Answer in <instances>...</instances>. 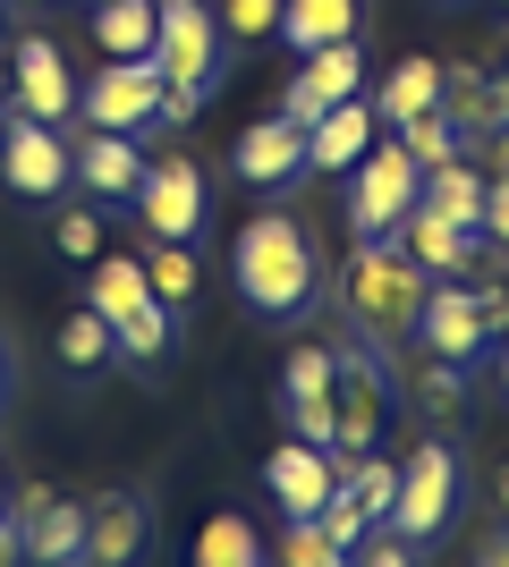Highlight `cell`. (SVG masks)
Segmentation results:
<instances>
[{
    "label": "cell",
    "mask_w": 509,
    "mask_h": 567,
    "mask_svg": "<svg viewBox=\"0 0 509 567\" xmlns=\"http://www.w3.org/2000/svg\"><path fill=\"white\" fill-rule=\"evenodd\" d=\"M0 25H9V0H0Z\"/></svg>",
    "instance_id": "7dc6e473"
},
{
    "label": "cell",
    "mask_w": 509,
    "mask_h": 567,
    "mask_svg": "<svg viewBox=\"0 0 509 567\" xmlns=\"http://www.w3.org/2000/svg\"><path fill=\"white\" fill-rule=\"evenodd\" d=\"M51 0H9V18H43Z\"/></svg>",
    "instance_id": "7bdbcfd3"
},
{
    "label": "cell",
    "mask_w": 509,
    "mask_h": 567,
    "mask_svg": "<svg viewBox=\"0 0 509 567\" xmlns=\"http://www.w3.org/2000/svg\"><path fill=\"white\" fill-rule=\"evenodd\" d=\"M195 567H264L255 525H246V517H213L204 534H195Z\"/></svg>",
    "instance_id": "f1b7e54d"
},
{
    "label": "cell",
    "mask_w": 509,
    "mask_h": 567,
    "mask_svg": "<svg viewBox=\"0 0 509 567\" xmlns=\"http://www.w3.org/2000/svg\"><path fill=\"white\" fill-rule=\"evenodd\" d=\"M60 355H69L77 373H102V364L120 355V339H111V322H102L94 306H77L69 322H60Z\"/></svg>",
    "instance_id": "4dcf8cb0"
},
{
    "label": "cell",
    "mask_w": 509,
    "mask_h": 567,
    "mask_svg": "<svg viewBox=\"0 0 509 567\" xmlns=\"http://www.w3.org/2000/svg\"><path fill=\"white\" fill-rule=\"evenodd\" d=\"M357 567H416V543H399V534L383 525V534H374V543L357 550Z\"/></svg>",
    "instance_id": "74e56055"
},
{
    "label": "cell",
    "mask_w": 509,
    "mask_h": 567,
    "mask_svg": "<svg viewBox=\"0 0 509 567\" xmlns=\"http://www.w3.org/2000/svg\"><path fill=\"white\" fill-rule=\"evenodd\" d=\"M390 136L408 144L425 169H434V162H459V153H467V136L450 127V111H425V118H408V127H390Z\"/></svg>",
    "instance_id": "e575fe53"
},
{
    "label": "cell",
    "mask_w": 509,
    "mask_h": 567,
    "mask_svg": "<svg viewBox=\"0 0 509 567\" xmlns=\"http://www.w3.org/2000/svg\"><path fill=\"white\" fill-rule=\"evenodd\" d=\"M332 483H339V466H332V450H315V441H281V450L264 457V492L281 499V517H315L323 499H332Z\"/></svg>",
    "instance_id": "d6986e66"
},
{
    "label": "cell",
    "mask_w": 509,
    "mask_h": 567,
    "mask_svg": "<svg viewBox=\"0 0 509 567\" xmlns=\"http://www.w3.org/2000/svg\"><path fill=\"white\" fill-rule=\"evenodd\" d=\"M357 94H365V51H357V34H348V43H323V51L297 60V76L281 85V111H289L297 127H315L332 102H357Z\"/></svg>",
    "instance_id": "5bb4252c"
},
{
    "label": "cell",
    "mask_w": 509,
    "mask_h": 567,
    "mask_svg": "<svg viewBox=\"0 0 509 567\" xmlns=\"http://www.w3.org/2000/svg\"><path fill=\"white\" fill-rule=\"evenodd\" d=\"M485 237L509 255V178H492V195H485Z\"/></svg>",
    "instance_id": "f35d334b"
},
{
    "label": "cell",
    "mask_w": 509,
    "mask_h": 567,
    "mask_svg": "<svg viewBox=\"0 0 509 567\" xmlns=\"http://www.w3.org/2000/svg\"><path fill=\"white\" fill-rule=\"evenodd\" d=\"M492 517L509 525V457H501V466H492Z\"/></svg>",
    "instance_id": "60d3db41"
},
{
    "label": "cell",
    "mask_w": 509,
    "mask_h": 567,
    "mask_svg": "<svg viewBox=\"0 0 509 567\" xmlns=\"http://www.w3.org/2000/svg\"><path fill=\"white\" fill-rule=\"evenodd\" d=\"M9 525L26 534V567H94L85 559V499L51 483H9Z\"/></svg>",
    "instance_id": "30bf717a"
},
{
    "label": "cell",
    "mask_w": 509,
    "mask_h": 567,
    "mask_svg": "<svg viewBox=\"0 0 509 567\" xmlns=\"http://www.w3.org/2000/svg\"><path fill=\"white\" fill-rule=\"evenodd\" d=\"M145 543H153L145 492H94V499H85V559H94V567H136Z\"/></svg>",
    "instance_id": "ac0fdd59"
},
{
    "label": "cell",
    "mask_w": 509,
    "mask_h": 567,
    "mask_svg": "<svg viewBox=\"0 0 509 567\" xmlns=\"http://www.w3.org/2000/svg\"><path fill=\"white\" fill-rule=\"evenodd\" d=\"M315 525H323V534H332L339 550H348V559H357V550L374 543V534H383V525L365 517V499L348 492V483H332V499H323V508H315Z\"/></svg>",
    "instance_id": "d6a6232c"
},
{
    "label": "cell",
    "mask_w": 509,
    "mask_h": 567,
    "mask_svg": "<svg viewBox=\"0 0 509 567\" xmlns=\"http://www.w3.org/2000/svg\"><path fill=\"white\" fill-rule=\"evenodd\" d=\"M85 9H94V0H85Z\"/></svg>",
    "instance_id": "681fc988"
},
{
    "label": "cell",
    "mask_w": 509,
    "mask_h": 567,
    "mask_svg": "<svg viewBox=\"0 0 509 567\" xmlns=\"http://www.w3.org/2000/svg\"><path fill=\"white\" fill-rule=\"evenodd\" d=\"M0 187L18 204H60L77 187V144L51 118H26L18 102H0Z\"/></svg>",
    "instance_id": "5b68a950"
},
{
    "label": "cell",
    "mask_w": 509,
    "mask_h": 567,
    "mask_svg": "<svg viewBox=\"0 0 509 567\" xmlns=\"http://www.w3.org/2000/svg\"><path fill=\"white\" fill-rule=\"evenodd\" d=\"M467 162L485 169V178H509V127H492V136H467Z\"/></svg>",
    "instance_id": "8d00e7d4"
},
{
    "label": "cell",
    "mask_w": 509,
    "mask_h": 567,
    "mask_svg": "<svg viewBox=\"0 0 509 567\" xmlns=\"http://www.w3.org/2000/svg\"><path fill=\"white\" fill-rule=\"evenodd\" d=\"M390 237H399V246H408V255L425 262L434 280H467V271H476V262L492 255V237H485V229H459V220H450V213H434L425 195H416V213L399 220Z\"/></svg>",
    "instance_id": "e0dca14e"
},
{
    "label": "cell",
    "mask_w": 509,
    "mask_h": 567,
    "mask_svg": "<svg viewBox=\"0 0 509 567\" xmlns=\"http://www.w3.org/2000/svg\"><path fill=\"white\" fill-rule=\"evenodd\" d=\"M213 220V187H204V169L179 153V162H145V187H136V229L145 237H179L195 246Z\"/></svg>",
    "instance_id": "8fae6325"
},
{
    "label": "cell",
    "mask_w": 509,
    "mask_h": 567,
    "mask_svg": "<svg viewBox=\"0 0 509 567\" xmlns=\"http://www.w3.org/2000/svg\"><path fill=\"white\" fill-rule=\"evenodd\" d=\"M281 9L289 0H221V25H230V43H264L281 34Z\"/></svg>",
    "instance_id": "d590c367"
},
{
    "label": "cell",
    "mask_w": 509,
    "mask_h": 567,
    "mask_svg": "<svg viewBox=\"0 0 509 567\" xmlns=\"http://www.w3.org/2000/svg\"><path fill=\"white\" fill-rule=\"evenodd\" d=\"M459 492H467V466L459 457H450V441H416L408 457H399V499H390V534H399V543H434L441 525L459 517Z\"/></svg>",
    "instance_id": "8992f818"
},
{
    "label": "cell",
    "mask_w": 509,
    "mask_h": 567,
    "mask_svg": "<svg viewBox=\"0 0 509 567\" xmlns=\"http://www.w3.org/2000/svg\"><path fill=\"white\" fill-rule=\"evenodd\" d=\"M374 144H383V111H374V102H332V111L306 127V169H339V178H348Z\"/></svg>",
    "instance_id": "7402d4cb"
},
{
    "label": "cell",
    "mask_w": 509,
    "mask_h": 567,
    "mask_svg": "<svg viewBox=\"0 0 509 567\" xmlns=\"http://www.w3.org/2000/svg\"><path fill=\"white\" fill-rule=\"evenodd\" d=\"M272 567H357V559H348L315 517H289V525H281V543H272Z\"/></svg>",
    "instance_id": "f546056e"
},
{
    "label": "cell",
    "mask_w": 509,
    "mask_h": 567,
    "mask_svg": "<svg viewBox=\"0 0 509 567\" xmlns=\"http://www.w3.org/2000/svg\"><path fill=\"white\" fill-rule=\"evenodd\" d=\"M416 195H425V162H416L399 136L374 144V153L348 169V229H357V237H390L399 220L416 213Z\"/></svg>",
    "instance_id": "ba28073f"
},
{
    "label": "cell",
    "mask_w": 509,
    "mask_h": 567,
    "mask_svg": "<svg viewBox=\"0 0 509 567\" xmlns=\"http://www.w3.org/2000/svg\"><path fill=\"white\" fill-rule=\"evenodd\" d=\"M9 381H18V373H9V339H0V406H9Z\"/></svg>",
    "instance_id": "ee69618b"
},
{
    "label": "cell",
    "mask_w": 509,
    "mask_h": 567,
    "mask_svg": "<svg viewBox=\"0 0 509 567\" xmlns=\"http://www.w3.org/2000/svg\"><path fill=\"white\" fill-rule=\"evenodd\" d=\"M9 102H18L26 118H77V76L69 60H60V43L51 34H18V51H9Z\"/></svg>",
    "instance_id": "2e32d148"
},
{
    "label": "cell",
    "mask_w": 509,
    "mask_h": 567,
    "mask_svg": "<svg viewBox=\"0 0 509 567\" xmlns=\"http://www.w3.org/2000/svg\"><path fill=\"white\" fill-rule=\"evenodd\" d=\"M425 297H434V271H425L399 237H357L348 262H339V313H348V339H365V348H383V355L416 339Z\"/></svg>",
    "instance_id": "7a4b0ae2"
},
{
    "label": "cell",
    "mask_w": 509,
    "mask_h": 567,
    "mask_svg": "<svg viewBox=\"0 0 509 567\" xmlns=\"http://www.w3.org/2000/svg\"><path fill=\"white\" fill-rule=\"evenodd\" d=\"M416 348H425V355H450V364H476V355L492 348V322H485L476 280H434L425 322H416Z\"/></svg>",
    "instance_id": "9a60e30c"
},
{
    "label": "cell",
    "mask_w": 509,
    "mask_h": 567,
    "mask_svg": "<svg viewBox=\"0 0 509 567\" xmlns=\"http://www.w3.org/2000/svg\"><path fill=\"white\" fill-rule=\"evenodd\" d=\"M492 9H509V0H492Z\"/></svg>",
    "instance_id": "c3c4849f"
},
{
    "label": "cell",
    "mask_w": 509,
    "mask_h": 567,
    "mask_svg": "<svg viewBox=\"0 0 509 567\" xmlns=\"http://www.w3.org/2000/svg\"><path fill=\"white\" fill-rule=\"evenodd\" d=\"M501 390H509V339H501Z\"/></svg>",
    "instance_id": "f6af8a7d"
},
{
    "label": "cell",
    "mask_w": 509,
    "mask_h": 567,
    "mask_svg": "<svg viewBox=\"0 0 509 567\" xmlns=\"http://www.w3.org/2000/svg\"><path fill=\"white\" fill-rule=\"evenodd\" d=\"M357 25H365V0H289L272 43H289L297 60H306V51H323V43H348Z\"/></svg>",
    "instance_id": "cb8c5ba5"
},
{
    "label": "cell",
    "mask_w": 509,
    "mask_h": 567,
    "mask_svg": "<svg viewBox=\"0 0 509 567\" xmlns=\"http://www.w3.org/2000/svg\"><path fill=\"white\" fill-rule=\"evenodd\" d=\"M153 60H162V76H170L162 127H187V118L204 111V94L221 85V69H230V25H221V9L213 0H162Z\"/></svg>",
    "instance_id": "3957f363"
},
{
    "label": "cell",
    "mask_w": 509,
    "mask_h": 567,
    "mask_svg": "<svg viewBox=\"0 0 509 567\" xmlns=\"http://www.w3.org/2000/svg\"><path fill=\"white\" fill-rule=\"evenodd\" d=\"M467 390H476V364H450V355H425L408 373V406L425 432H459L467 415Z\"/></svg>",
    "instance_id": "603a6c76"
},
{
    "label": "cell",
    "mask_w": 509,
    "mask_h": 567,
    "mask_svg": "<svg viewBox=\"0 0 509 567\" xmlns=\"http://www.w3.org/2000/svg\"><path fill=\"white\" fill-rule=\"evenodd\" d=\"M485 195H492V178L467 162V153H459V162H434V169H425V204H434V213H450L459 229H485Z\"/></svg>",
    "instance_id": "4316f807"
},
{
    "label": "cell",
    "mask_w": 509,
    "mask_h": 567,
    "mask_svg": "<svg viewBox=\"0 0 509 567\" xmlns=\"http://www.w3.org/2000/svg\"><path fill=\"white\" fill-rule=\"evenodd\" d=\"M145 136H111V127H85V144H77V187L94 195V204H136V187H145V153H136Z\"/></svg>",
    "instance_id": "ffe728a7"
},
{
    "label": "cell",
    "mask_w": 509,
    "mask_h": 567,
    "mask_svg": "<svg viewBox=\"0 0 509 567\" xmlns=\"http://www.w3.org/2000/svg\"><path fill=\"white\" fill-rule=\"evenodd\" d=\"M441 111H450L459 136H492V127H509V69H492V60H459V69L441 76Z\"/></svg>",
    "instance_id": "44dd1931"
},
{
    "label": "cell",
    "mask_w": 509,
    "mask_h": 567,
    "mask_svg": "<svg viewBox=\"0 0 509 567\" xmlns=\"http://www.w3.org/2000/svg\"><path fill=\"white\" fill-rule=\"evenodd\" d=\"M0 508H9V474H0Z\"/></svg>",
    "instance_id": "bcb514c9"
},
{
    "label": "cell",
    "mask_w": 509,
    "mask_h": 567,
    "mask_svg": "<svg viewBox=\"0 0 509 567\" xmlns=\"http://www.w3.org/2000/svg\"><path fill=\"white\" fill-rule=\"evenodd\" d=\"M136 255H145V271H153V297H162L170 313H187V306H195V288H204V271H195V246H179V237H145Z\"/></svg>",
    "instance_id": "83f0119b"
},
{
    "label": "cell",
    "mask_w": 509,
    "mask_h": 567,
    "mask_svg": "<svg viewBox=\"0 0 509 567\" xmlns=\"http://www.w3.org/2000/svg\"><path fill=\"white\" fill-rule=\"evenodd\" d=\"M339 483H348V492L365 499V517L374 525H390V499H399V466H390V457H348V466H339Z\"/></svg>",
    "instance_id": "1f68e13d"
},
{
    "label": "cell",
    "mask_w": 509,
    "mask_h": 567,
    "mask_svg": "<svg viewBox=\"0 0 509 567\" xmlns=\"http://www.w3.org/2000/svg\"><path fill=\"white\" fill-rule=\"evenodd\" d=\"M51 255H69V262L102 255V204H94V195H85V204H60V220H51Z\"/></svg>",
    "instance_id": "836d02e7"
},
{
    "label": "cell",
    "mask_w": 509,
    "mask_h": 567,
    "mask_svg": "<svg viewBox=\"0 0 509 567\" xmlns=\"http://www.w3.org/2000/svg\"><path fill=\"white\" fill-rule=\"evenodd\" d=\"M153 34H162V0H94L102 60H153Z\"/></svg>",
    "instance_id": "d4e9b609"
},
{
    "label": "cell",
    "mask_w": 509,
    "mask_h": 567,
    "mask_svg": "<svg viewBox=\"0 0 509 567\" xmlns=\"http://www.w3.org/2000/svg\"><path fill=\"white\" fill-rule=\"evenodd\" d=\"M339 432H332V466H348V457H365L374 441H383V415H390V355L365 348V339H348L339 348Z\"/></svg>",
    "instance_id": "9c48e42d"
},
{
    "label": "cell",
    "mask_w": 509,
    "mask_h": 567,
    "mask_svg": "<svg viewBox=\"0 0 509 567\" xmlns=\"http://www.w3.org/2000/svg\"><path fill=\"white\" fill-rule=\"evenodd\" d=\"M264 567H272V559H264Z\"/></svg>",
    "instance_id": "f907efd6"
},
{
    "label": "cell",
    "mask_w": 509,
    "mask_h": 567,
    "mask_svg": "<svg viewBox=\"0 0 509 567\" xmlns=\"http://www.w3.org/2000/svg\"><path fill=\"white\" fill-rule=\"evenodd\" d=\"M230 169H238L255 195H281L306 178V127H297L289 111H264V118H246L238 144H230Z\"/></svg>",
    "instance_id": "4fadbf2b"
},
{
    "label": "cell",
    "mask_w": 509,
    "mask_h": 567,
    "mask_svg": "<svg viewBox=\"0 0 509 567\" xmlns=\"http://www.w3.org/2000/svg\"><path fill=\"white\" fill-rule=\"evenodd\" d=\"M0 567H26V534L9 525V508H0Z\"/></svg>",
    "instance_id": "ab89813d"
},
{
    "label": "cell",
    "mask_w": 509,
    "mask_h": 567,
    "mask_svg": "<svg viewBox=\"0 0 509 567\" xmlns=\"http://www.w3.org/2000/svg\"><path fill=\"white\" fill-rule=\"evenodd\" d=\"M476 567H509V525H501V534H492L485 550H476Z\"/></svg>",
    "instance_id": "b9f144b4"
},
{
    "label": "cell",
    "mask_w": 509,
    "mask_h": 567,
    "mask_svg": "<svg viewBox=\"0 0 509 567\" xmlns=\"http://www.w3.org/2000/svg\"><path fill=\"white\" fill-rule=\"evenodd\" d=\"M441 76H450V60H425V51H416V60H399V69L383 76V102H374V111H383V127H408V118L441 111Z\"/></svg>",
    "instance_id": "484cf974"
},
{
    "label": "cell",
    "mask_w": 509,
    "mask_h": 567,
    "mask_svg": "<svg viewBox=\"0 0 509 567\" xmlns=\"http://www.w3.org/2000/svg\"><path fill=\"white\" fill-rule=\"evenodd\" d=\"M332 390H339V348H289V364H281V415L315 450H332V432H339Z\"/></svg>",
    "instance_id": "7c38bea8"
},
{
    "label": "cell",
    "mask_w": 509,
    "mask_h": 567,
    "mask_svg": "<svg viewBox=\"0 0 509 567\" xmlns=\"http://www.w3.org/2000/svg\"><path fill=\"white\" fill-rule=\"evenodd\" d=\"M170 102L162 60H102L85 85H77V118L85 127H111V136H153Z\"/></svg>",
    "instance_id": "52a82bcc"
},
{
    "label": "cell",
    "mask_w": 509,
    "mask_h": 567,
    "mask_svg": "<svg viewBox=\"0 0 509 567\" xmlns=\"http://www.w3.org/2000/svg\"><path fill=\"white\" fill-rule=\"evenodd\" d=\"M85 306L111 322V339H120L128 364H162V355H170V331H179V313L153 297L145 255H94V262H85Z\"/></svg>",
    "instance_id": "277c9868"
},
{
    "label": "cell",
    "mask_w": 509,
    "mask_h": 567,
    "mask_svg": "<svg viewBox=\"0 0 509 567\" xmlns=\"http://www.w3.org/2000/svg\"><path fill=\"white\" fill-rule=\"evenodd\" d=\"M230 288L255 322H306L323 297V255L315 237L297 229V213H255L238 237H230Z\"/></svg>",
    "instance_id": "6da1fadb"
}]
</instances>
